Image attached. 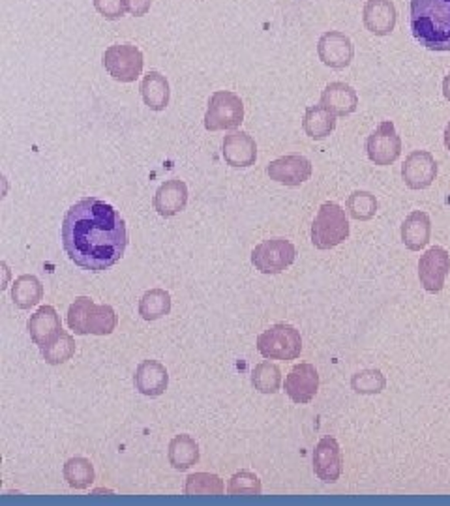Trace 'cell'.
<instances>
[{"mask_svg": "<svg viewBox=\"0 0 450 506\" xmlns=\"http://www.w3.org/2000/svg\"><path fill=\"white\" fill-rule=\"evenodd\" d=\"M62 246L72 263L104 273L124 257L128 248L126 222L107 202L96 197L77 201L62 222Z\"/></svg>", "mask_w": 450, "mask_h": 506, "instance_id": "1", "label": "cell"}, {"mask_svg": "<svg viewBox=\"0 0 450 506\" xmlns=\"http://www.w3.org/2000/svg\"><path fill=\"white\" fill-rule=\"evenodd\" d=\"M411 32L430 51H450V0H411Z\"/></svg>", "mask_w": 450, "mask_h": 506, "instance_id": "2", "label": "cell"}, {"mask_svg": "<svg viewBox=\"0 0 450 506\" xmlns=\"http://www.w3.org/2000/svg\"><path fill=\"white\" fill-rule=\"evenodd\" d=\"M116 325L119 317L107 304H96L89 296H77L68 310V327L77 336H109Z\"/></svg>", "mask_w": 450, "mask_h": 506, "instance_id": "3", "label": "cell"}, {"mask_svg": "<svg viewBox=\"0 0 450 506\" xmlns=\"http://www.w3.org/2000/svg\"><path fill=\"white\" fill-rule=\"evenodd\" d=\"M349 222L338 202H323L312 225V244L318 249H332L347 241Z\"/></svg>", "mask_w": 450, "mask_h": 506, "instance_id": "4", "label": "cell"}, {"mask_svg": "<svg viewBox=\"0 0 450 506\" xmlns=\"http://www.w3.org/2000/svg\"><path fill=\"white\" fill-rule=\"evenodd\" d=\"M257 351L269 360H295L303 352V337L295 327L278 323L259 334Z\"/></svg>", "mask_w": 450, "mask_h": 506, "instance_id": "5", "label": "cell"}, {"mask_svg": "<svg viewBox=\"0 0 450 506\" xmlns=\"http://www.w3.org/2000/svg\"><path fill=\"white\" fill-rule=\"evenodd\" d=\"M242 121L244 104L235 92L218 91L210 96L205 113V128L209 131L235 130L242 124Z\"/></svg>", "mask_w": 450, "mask_h": 506, "instance_id": "6", "label": "cell"}, {"mask_svg": "<svg viewBox=\"0 0 450 506\" xmlns=\"http://www.w3.org/2000/svg\"><path fill=\"white\" fill-rule=\"evenodd\" d=\"M102 62L113 79L121 83H133L139 79L143 72L145 59L136 45L116 43L106 51Z\"/></svg>", "mask_w": 450, "mask_h": 506, "instance_id": "7", "label": "cell"}, {"mask_svg": "<svg viewBox=\"0 0 450 506\" xmlns=\"http://www.w3.org/2000/svg\"><path fill=\"white\" fill-rule=\"evenodd\" d=\"M296 259V248L288 239H269L252 251V265L261 274H281Z\"/></svg>", "mask_w": 450, "mask_h": 506, "instance_id": "8", "label": "cell"}, {"mask_svg": "<svg viewBox=\"0 0 450 506\" xmlns=\"http://www.w3.org/2000/svg\"><path fill=\"white\" fill-rule=\"evenodd\" d=\"M366 152L372 163L379 167L392 165L402 154V139L391 121L381 123L366 141Z\"/></svg>", "mask_w": 450, "mask_h": 506, "instance_id": "9", "label": "cell"}, {"mask_svg": "<svg viewBox=\"0 0 450 506\" xmlns=\"http://www.w3.org/2000/svg\"><path fill=\"white\" fill-rule=\"evenodd\" d=\"M450 273V256L441 246H433L424 251L419 259V280L431 295L441 293Z\"/></svg>", "mask_w": 450, "mask_h": 506, "instance_id": "10", "label": "cell"}, {"mask_svg": "<svg viewBox=\"0 0 450 506\" xmlns=\"http://www.w3.org/2000/svg\"><path fill=\"white\" fill-rule=\"evenodd\" d=\"M318 55L320 60L325 66L332 67V70H343V67L351 64L355 57V47L343 32L328 30L318 42Z\"/></svg>", "mask_w": 450, "mask_h": 506, "instance_id": "11", "label": "cell"}, {"mask_svg": "<svg viewBox=\"0 0 450 506\" xmlns=\"http://www.w3.org/2000/svg\"><path fill=\"white\" fill-rule=\"evenodd\" d=\"M438 177V162L428 150H413L402 165V178L411 190H426Z\"/></svg>", "mask_w": 450, "mask_h": 506, "instance_id": "12", "label": "cell"}, {"mask_svg": "<svg viewBox=\"0 0 450 506\" xmlns=\"http://www.w3.org/2000/svg\"><path fill=\"white\" fill-rule=\"evenodd\" d=\"M343 460L335 437H323L313 450V472L325 484H335L342 477Z\"/></svg>", "mask_w": 450, "mask_h": 506, "instance_id": "13", "label": "cell"}, {"mask_svg": "<svg viewBox=\"0 0 450 506\" xmlns=\"http://www.w3.org/2000/svg\"><path fill=\"white\" fill-rule=\"evenodd\" d=\"M286 394L296 405L310 403L320 391V374L313 364H296L286 377Z\"/></svg>", "mask_w": 450, "mask_h": 506, "instance_id": "14", "label": "cell"}, {"mask_svg": "<svg viewBox=\"0 0 450 506\" xmlns=\"http://www.w3.org/2000/svg\"><path fill=\"white\" fill-rule=\"evenodd\" d=\"M312 171H313L312 162L300 154H288L283 158H278L266 167V175L271 177V180L283 186H291V188L310 180Z\"/></svg>", "mask_w": 450, "mask_h": 506, "instance_id": "15", "label": "cell"}, {"mask_svg": "<svg viewBox=\"0 0 450 506\" xmlns=\"http://www.w3.org/2000/svg\"><path fill=\"white\" fill-rule=\"evenodd\" d=\"M30 340L35 342L40 349L51 345L59 340L62 334V323L57 310L53 306H42L35 315H30L27 323Z\"/></svg>", "mask_w": 450, "mask_h": 506, "instance_id": "16", "label": "cell"}, {"mask_svg": "<svg viewBox=\"0 0 450 506\" xmlns=\"http://www.w3.org/2000/svg\"><path fill=\"white\" fill-rule=\"evenodd\" d=\"M222 154L231 167H249L257 160V145L246 131H231L224 138Z\"/></svg>", "mask_w": 450, "mask_h": 506, "instance_id": "17", "label": "cell"}, {"mask_svg": "<svg viewBox=\"0 0 450 506\" xmlns=\"http://www.w3.org/2000/svg\"><path fill=\"white\" fill-rule=\"evenodd\" d=\"M136 391L148 398L162 396L170 386V374L158 360H143L133 376Z\"/></svg>", "mask_w": 450, "mask_h": 506, "instance_id": "18", "label": "cell"}, {"mask_svg": "<svg viewBox=\"0 0 450 506\" xmlns=\"http://www.w3.org/2000/svg\"><path fill=\"white\" fill-rule=\"evenodd\" d=\"M188 205V186L185 180H165L154 195V210L162 217H173Z\"/></svg>", "mask_w": 450, "mask_h": 506, "instance_id": "19", "label": "cell"}, {"mask_svg": "<svg viewBox=\"0 0 450 506\" xmlns=\"http://www.w3.org/2000/svg\"><path fill=\"white\" fill-rule=\"evenodd\" d=\"M364 27L375 36H387L396 27L398 12L392 0H368L362 12Z\"/></svg>", "mask_w": 450, "mask_h": 506, "instance_id": "20", "label": "cell"}, {"mask_svg": "<svg viewBox=\"0 0 450 506\" xmlns=\"http://www.w3.org/2000/svg\"><path fill=\"white\" fill-rule=\"evenodd\" d=\"M321 106H325L328 111L335 113L336 116H347L357 111L359 107V96L351 84L345 83H330L325 87L321 94Z\"/></svg>", "mask_w": 450, "mask_h": 506, "instance_id": "21", "label": "cell"}, {"mask_svg": "<svg viewBox=\"0 0 450 506\" xmlns=\"http://www.w3.org/2000/svg\"><path fill=\"white\" fill-rule=\"evenodd\" d=\"M431 236V219L426 212L414 210L402 224V242L411 251H421L428 246Z\"/></svg>", "mask_w": 450, "mask_h": 506, "instance_id": "22", "label": "cell"}, {"mask_svg": "<svg viewBox=\"0 0 450 506\" xmlns=\"http://www.w3.org/2000/svg\"><path fill=\"white\" fill-rule=\"evenodd\" d=\"M141 96L145 106L153 111H163L170 106V83L160 72H148L141 81Z\"/></svg>", "mask_w": 450, "mask_h": 506, "instance_id": "23", "label": "cell"}, {"mask_svg": "<svg viewBox=\"0 0 450 506\" xmlns=\"http://www.w3.org/2000/svg\"><path fill=\"white\" fill-rule=\"evenodd\" d=\"M336 115L328 111L325 106H312L306 109L304 121H303V130L313 141L327 139L328 135L335 131L336 128Z\"/></svg>", "mask_w": 450, "mask_h": 506, "instance_id": "24", "label": "cell"}, {"mask_svg": "<svg viewBox=\"0 0 450 506\" xmlns=\"http://www.w3.org/2000/svg\"><path fill=\"white\" fill-rule=\"evenodd\" d=\"M168 458L173 469L177 470H188L199 462V445L192 435H177L170 443Z\"/></svg>", "mask_w": 450, "mask_h": 506, "instance_id": "25", "label": "cell"}, {"mask_svg": "<svg viewBox=\"0 0 450 506\" xmlns=\"http://www.w3.org/2000/svg\"><path fill=\"white\" fill-rule=\"evenodd\" d=\"M43 298V285L42 281L32 276V274H23L12 285V300L18 308L21 310H30L40 304Z\"/></svg>", "mask_w": 450, "mask_h": 506, "instance_id": "26", "label": "cell"}, {"mask_svg": "<svg viewBox=\"0 0 450 506\" xmlns=\"http://www.w3.org/2000/svg\"><path fill=\"white\" fill-rule=\"evenodd\" d=\"M224 480L212 472H193L186 478L185 494L188 497H220L224 494Z\"/></svg>", "mask_w": 450, "mask_h": 506, "instance_id": "27", "label": "cell"}, {"mask_svg": "<svg viewBox=\"0 0 450 506\" xmlns=\"http://www.w3.org/2000/svg\"><path fill=\"white\" fill-rule=\"evenodd\" d=\"M171 312V295L165 289H150L139 300V315L145 320H158Z\"/></svg>", "mask_w": 450, "mask_h": 506, "instance_id": "28", "label": "cell"}, {"mask_svg": "<svg viewBox=\"0 0 450 506\" xmlns=\"http://www.w3.org/2000/svg\"><path fill=\"white\" fill-rule=\"evenodd\" d=\"M64 480L74 489H87L94 482V467L87 458H70L64 463Z\"/></svg>", "mask_w": 450, "mask_h": 506, "instance_id": "29", "label": "cell"}, {"mask_svg": "<svg viewBox=\"0 0 450 506\" xmlns=\"http://www.w3.org/2000/svg\"><path fill=\"white\" fill-rule=\"evenodd\" d=\"M252 384L261 394H276L281 386V369L272 362H261L252 371Z\"/></svg>", "mask_w": 450, "mask_h": 506, "instance_id": "30", "label": "cell"}, {"mask_svg": "<svg viewBox=\"0 0 450 506\" xmlns=\"http://www.w3.org/2000/svg\"><path fill=\"white\" fill-rule=\"evenodd\" d=\"M347 212L357 222H368L375 214H377V199L374 194L370 192H362L357 190L347 199Z\"/></svg>", "mask_w": 450, "mask_h": 506, "instance_id": "31", "label": "cell"}, {"mask_svg": "<svg viewBox=\"0 0 450 506\" xmlns=\"http://www.w3.org/2000/svg\"><path fill=\"white\" fill-rule=\"evenodd\" d=\"M40 351H42V357L47 364L59 366V364L68 362L75 354V340L70 332L62 330V334L59 336L57 342H53L51 345H47Z\"/></svg>", "mask_w": 450, "mask_h": 506, "instance_id": "32", "label": "cell"}, {"mask_svg": "<svg viewBox=\"0 0 450 506\" xmlns=\"http://www.w3.org/2000/svg\"><path fill=\"white\" fill-rule=\"evenodd\" d=\"M385 386H387V379L385 376H383V371L379 369H362L351 379L353 391L364 396L381 394L383 391H385Z\"/></svg>", "mask_w": 450, "mask_h": 506, "instance_id": "33", "label": "cell"}, {"mask_svg": "<svg viewBox=\"0 0 450 506\" xmlns=\"http://www.w3.org/2000/svg\"><path fill=\"white\" fill-rule=\"evenodd\" d=\"M263 492V486L259 477L252 470H239L229 478L227 494L229 495H249L257 497Z\"/></svg>", "mask_w": 450, "mask_h": 506, "instance_id": "34", "label": "cell"}, {"mask_svg": "<svg viewBox=\"0 0 450 506\" xmlns=\"http://www.w3.org/2000/svg\"><path fill=\"white\" fill-rule=\"evenodd\" d=\"M94 8L106 20H119L126 13V0H92Z\"/></svg>", "mask_w": 450, "mask_h": 506, "instance_id": "35", "label": "cell"}, {"mask_svg": "<svg viewBox=\"0 0 450 506\" xmlns=\"http://www.w3.org/2000/svg\"><path fill=\"white\" fill-rule=\"evenodd\" d=\"M150 4H153V0H126V12L136 17H143L148 13Z\"/></svg>", "mask_w": 450, "mask_h": 506, "instance_id": "36", "label": "cell"}, {"mask_svg": "<svg viewBox=\"0 0 450 506\" xmlns=\"http://www.w3.org/2000/svg\"><path fill=\"white\" fill-rule=\"evenodd\" d=\"M443 96H445V99L450 104V72H448V74L445 75V79H443Z\"/></svg>", "mask_w": 450, "mask_h": 506, "instance_id": "37", "label": "cell"}, {"mask_svg": "<svg viewBox=\"0 0 450 506\" xmlns=\"http://www.w3.org/2000/svg\"><path fill=\"white\" fill-rule=\"evenodd\" d=\"M445 146H446V150L450 152V121H448V124H446V128H445Z\"/></svg>", "mask_w": 450, "mask_h": 506, "instance_id": "38", "label": "cell"}]
</instances>
